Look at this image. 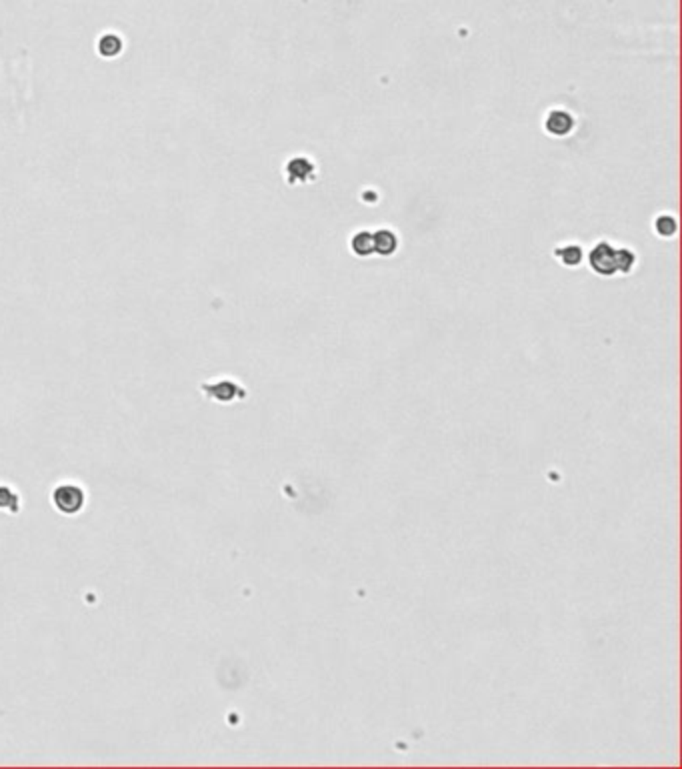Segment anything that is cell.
Instances as JSON below:
<instances>
[{"mask_svg":"<svg viewBox=\"0 0 682 769\" xmlns=\"http://www.w3.org/2000/svg\"><path fill=\"white\" fill-rule=\"evenodd\" d=\"M614 247L608 241H599L590 252H588V265L600 277H614L617 274V263H614Z\"/></svg>","mask_w":682,"mask_h":769,"instance_id":"cell-1","label":"cell"},{"mask_svg":"<svg viewBox=\"0 0 682 769\" xmlns=\"http://www.w3.org/2000/svg\"><path fill=\"white\" fill-rule=\"evenodd\" d=\"M314 174H316L314 163L310 161L309 157H302V154L292 157L285 165V177H287L289 185H304V183L314 179Z\"/></svg>","mask_w":682,"mask_h":769,"instance_id":"cell-2","label":"cell"},{"mask_svg":"<svg viewBox=\"0 0 682 769\" xmlns=\"http://www.w3.org/2000/svg\"><path fill=\"white\" fill-rule=\"evenodd\" d=\"M544 130L557 139L568 137L575 130V117L564 108H552L544 119Z\"/></svg>","mask_w":682,"mask_h":769,"instance_id":"cell-3","label":"cell"},{"mask_svg":"<svg viewBox=\"0 0 682 769\" xmlns=\"http://www.w3.org/2000/svg\"><path fill=\"white\" fill-rule=\"evenodd\" d=\"M374 241V254L391 257L398 250V234L391 229H378L372 232Z\"/></svg>","mask_w":682,"mask_h":769,"instance_id":"cell-4","label":"cell"},{"mask_svg":"<svg viewBox=\"0 0 682 769\" xmlns=\"http://www.w3.org/2000/svg\"><path fill=\"white\" fill-rule=\"evenodd\" d=\"M555 259L568 269H577L584 261V250L577 243H566V245H560L555 249Z\"/></svg>","mask_w":682,"mask_h":769,"instance_id":"cell-5","label":"cell"},{"mask_svg":"<svg viewBox=\"0 0 682 769\" xmlns=\"http://www.w3.org/2000/svg\"><path fill=\"white\" fill-rule=\"evenodd\" d=\"M124 44L123 39L114 32H106L103 34L99 42H96V52L103 57V59H116L121 52H123Z\"/></svg>","mask_w":682,"mask_h":769,"instance_id":"cell-6","label":"cell"},{"mask_svg":"<svg viewBox=\"0 0 682 769\" xmlns=\"http://www.w3.org/2000/svg\"><path fill=\"white\" fill-rule=\"evenodd\" d=\"M351 250L360 259L374 254V241H372L371 230H356L351 237Z\"/></svg>","mask_w":682,"mask_h":769,"instance_id":"cell-7","label":"cell"},{"mask_svg":"<svg viewBox=\"0 0 682 769\" xmlns=\"http://www.w3.org/2000/svg\"><path fill=\"white\" fill-rule=\"evenodd\" d=\"M614 263H617V272L620 274H628L630 270L634 269L637 265V252L626 247L614 250Z\"/></svg>","mask_w":682,"mask_h":769,"instance_id":"cell-8","label":"cell"},{"mask_svg":"<svg viewBox=\"0 0 682 769\" xmlns=\"http://www.w3.org/2000/svg\"><path fill=\"white\" fill-rule=\"evenodd\" d=\"M676 229H679V225H676V219L672 217V214H659L657 219H654V232L661 237V239H670V237H674L676 234Z\"/></svg>","mask_w":682,"mask_h":769,"instance_id":"cell-9","label":"cell"}]
</instances>
